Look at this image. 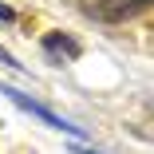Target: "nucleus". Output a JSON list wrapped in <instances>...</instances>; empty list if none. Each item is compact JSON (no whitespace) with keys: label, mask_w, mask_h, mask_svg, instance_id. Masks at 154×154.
Wrapping results in <instances>:
<instances>
[{"label":"nucleus","mask_w":154,"mask_h":154,"mask_svg":"<svg viewBox=\"0 0 154 154\" xmlns=\"http://www.w3.org/2000/svg\"><path fill=\"white\" fill-rule=\"evenodd\" d=\"M75 8L87 20H99V24H127L150 8V0H75Z\"/></svg>","instance_id":"obj_1"},{"label":"nucleus","mask_w":154,"mask_h":154,"mask_svg":"<svg viewBox=\"0 0 154 154\" xmlns=\"http://www.w3.org/2000/svg\"><path fill=\"white\" fill-rule=\"evenodd\" d=\"M0 95H8V99H12V103H16L20 111H28V115H32V119H40V122H48L51 131H63V134H75V138L83 134V127H75V122H67L63 115H55L51 107L36 103L32 95H24V91H16V87H0Z\"/></svg>","instance_id":"obj_2"},{"label":"nucleus","mask_w":154,"mask_h":154,"mask_svg":"<svg viewBox=\"0 0 154 154\" xmlns=\"http://www.w3.org/2000/svg\"><path fill=\"white\" fill-rule=\"evenodd\" d=\"M40 48H44V55L51 59V63H71V59L83 55V44L75 36H67V32H48L40 40Z\"/></svg>","instance_id":"obj_3"},{"label":"nucleus","mask_w":154,"mask_h":154,"mask_svg":"<svg viewBox=\"0 0 154 154\" xmlns=\"http://www.w3.org/2000/svg\"><path fill=\"white\" fill-rule=\"evenodd\" d=\"M0 67H20V63H16V55H12L8 48H0Z\"/></svg>","instance_id":"obj_4"},{"label":"nucleus","mask_w":154,"mask_h":154,"mask_svg":"<svg viewBox=\"0 0 154 154\" xmlns=\"http://www.w3.org/2000/svg\"><path fill=\"white\" fill-rule=\"evenodd\" d=\"M0 20H4V24H12V20H16V12H12L8 4H0Z\"/></svg>","instance_id":"obj_5"},{"label":"nucleus","mask_w":154,"mask_h":154,"mask_svg":"<svg viewBox=\"0 0 154 154\" xmlns=\"http://www.w3.org/2000/svg\"><path fill=\"white\" fill-rule=\"evenodd\" d=\"M71 154H99V150H87V146H71Z\"/></svg>","instance_id":"obj_6"}]
</instances>
